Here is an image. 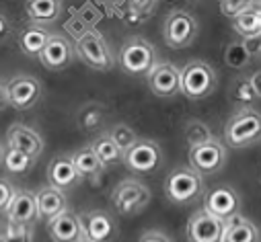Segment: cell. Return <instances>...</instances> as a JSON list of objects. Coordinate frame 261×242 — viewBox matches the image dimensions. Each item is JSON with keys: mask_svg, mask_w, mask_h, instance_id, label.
I'll return each instance as SVG.
<instances>
[{"mask_svg": "<svg viewBox=\"0 0 261 242\" xmlns=\"http://www.w3.org/2000/svg\"><path fill=\"white\" fill-rule=\"evenodd\" d=\"M218 88L216 70L204 59H189L179 70V93L189 101L208 99Z\"/></svg>", "mask_w": 261, "mask_h": 242, "instance_id": "cell-1", "label": "cell"}, {"mask_svg": "<svg viewBox=\"0 0 261 242\" xmlns=\"http://www.w3.org/2000/svg\"><path fill=\"white\" fill-rule=\"evenodd\" d=\"M224 142L234 148H251L261 142V113L253 107L237 109L224 126Z\"/></svg>", "mask_w": 261, "mask_h": 242, "instance_id": "cell-2", "label": "cell"}, {"mask_svg": "<svg viewBox=\"0 0 261 242\" xmlns=\"http://www.w3.org/2000/svg\"><path fill=\"white\" fill-rule=\"evenodd\" d=\"M165 195L175 205H193L206 195L204 178L189 166L173 168L165 178Z\"/></svg>", "mask_w": 261, "mask_h": 242, "instance_id": "cell-3", "label": "cell"}, {"mask_svg": "<svg viewBox=\"0 0 261 242\" xmlns=\"http://www.w3.org/2000/svg\"><path fill=\"white\" fill-rule=\"evenodd\" d=\"M115 62L129 76H146L156 64V49L148 39L140 35L127 37L119 47Z\"/></svg>", "mask_w": 261, "mask_h": 242, "instance_id": "cell-4", "label": "cell"}, {"mask_svg": "<svg viewBox=\"0 0 261 242\" xmlns=\"http://www.w3.org/2000/svg\"><path fill=\"white\" fill-rule=\"evenodd\" d=\"M74 53L83 64L97 72H107L115 66V55L105 41V37L97 29L85 31L76 41H74Z\"/></svg>", "mask_w": 261, "mask_h": 242, "instance_id": "cell-5", "label": "cell"}, {"mask_svg": "<svg viewBox=\"0 0 261 242\" xmlns=\"http://www.w3.org/2000/svg\"><path fill=\"white\" fill-rule=\"evenodd\" d=\"M200 33V25L195 17L185 9H173L163 23V39L171 49L189 47Z\"/></svg>", "mask_w": 261, "mask_h": 242, "instance_id": "cell-6", "label": "cell"}, {"mask_svg": "<svg viewBox=\"0 0 261 242\" xmlns=\"http://www.w3.org/2000/svg\"><path fill=\"white\" fill-rule=\"evenodd\" d=\"M152 193L138 178H123L111 191V203L121 216H136L150 203Z\"/></svg>", "mask_w": 261, "mask_h": 242, "instance_id": "cell-7", "label": "cell"}, {"mask_svg": "<svg viewBox=\"0 0 261 242\" xmlns=\"http://www.w3.org/2000/svg\"><path fill=\"white\" fill-rule=\"evenodd\" d=\"M121 162L134 174H152L163 164V150L154 140L138 138L132 148H127L123 152Z\"/></svg>", "mask_w": 261, "mask_h": 242, "instance_id": "cell-8", "label": "cell"}, {"mask_svg": "<svg viewBox=\"0 0 261 242\" xmlns=\"http://www.w3.org/2000/svg\"><path fill=\"white\" fill-rule=\"evenodd\" d=\"M226 160H228V152L224 144H220L216 138L195 148H189V168L198 172L200 176H212L220 172Z\"/></svg>", "mask_w": 261, "mask_h": 242, "instance_id": "cell-9", "label": "cell"}, {"mask_svg": "<svg viewBox=\"0 0 261 242\" xmlns=\"http://www.w3.org/2000/svg\"><path fill=\"white\" fill-rule=\"evenodd\" d=\"M7 101L13 109L17 111H29L31 107H35L41 99L43 86L39 82V78H35L33 74H15L7 84Z\"/></svg>", "mask_w": 261, "mask_h": 242, "instance_id": "cell-10", "label": "cell"}, {"mask_svg": "<svg viewBox=\"0 0 261 242\" xmlns=\"http://www.w3.org/2000/svg\"><path fill=\"white\" fill-rule=\"evenodd\" d=\"M74 43L62 33H51L43 51L39 53V62L45 70H51V72H62L66 70L72 62H74Z\"/></svg>", "mask_w": 261, "mask_h": 242, "instance_id": "cell-11", "label": "cell"}, {"mask_svg": "<svg viewBox=\"0 0 261 242\" xmlns=\"http://www.w3.org/2000/svg\"><path fill=\"white\" fill-rule=\"evenodd\" d=\"M239 209H241V195L237 189L228 185H218L204 195V211L220 222H226L232 216L241 214Z\"/></svg>", "mask_w": 261, "mask_h": 242, "instance_id": "cell-12", "label": "cell"}, {"mask_svg": "<svg viewBox=\"0 0 261 242\" xmlns=\"http://www.w3.org/2000/svg\"><path fill=\"white\" fill-rule=\"evenodd\" d=\"M224 222L212 218L204 209H198L187 222L185 236L187 242H222Z\"/></svg>", "mask_w": 261, "mask_h": 242, "instance_id": "cell-13", "label": "cell"}, {"mask_svg": "<svg viewBox=\"0 0 261 242\" xmlns=\"http://www.w3.org/2000/svg\"><path fill=\"white\" fill-rule=\"evenodd\" d=\"M81 174L74 168L72 156L70 154H58L51 158L49 166H47V185L60 189L62 193H66L74 187H79L81 183Z\"/></svg>", "mask_w": 261, "mask_h": 242, "instance_id": "cell-14", "label": "cell"}, {"mask_svg": "<svg viewBox=\"0 0 261 242\" xmlns=\"http://www.w3.org/2000/svg\"><path fill=\"white\" fill-rule=\"evenodd\" d=\"M7 148L19 150L35 162L43 152V138L25 124H11L7 130Z\"/></svg>", "mask_w": 261, "mask_h": 242, "instance_id": "cell-15", "label": "cell"}, {"mask_svg": "<svg viewBox=\"0 0 261 242\" xmlns=\"http://www.w3.org/2000/svg\"><path fill=\"white\" fill-rule=\"evenodd\" d=\"M148 86L156 97H175L179 95V68L171 62H156L154 68L146 74Z\"/></svg>", "mask_w": 261, "mask_h": 242, "instance_id": "cell-16", "label": "cell"}, {"mask_svg": "<svg viewBox=\"0 0 261 242\" xmlns=\"http://www.w3.org/2000/svg\"><path fill=\"white\" fill-rule=\"evenodd\" d=\"M81 224H83L85 238H89L93 242H109L117 234L115 220L103 209H91V211L83 214Z\"/></svg>", "mask_w": 261, "mask_h": 242, "instance_id": "cell-17", "label": "cell"}, {"mask_svg": "<svg viewBox=\"0 0 261 242\" xmlns=\"http://www.w3.org/2000/svg\"><path fill=\"white\" fill-rule=\"evenodd\" d=\"M7 220L11 224H21V226H33L37 216V201H35V191L29 189H17L9 207L5 209Z\"/></svg>", "mask_w": 261, "mask_h": 242, "instance_id": "cell-18", "label": "cell"}, {"mask_svg": "<svg viewBox=\"0 0 261 242\" xmlns=\"http://www.w3.org/2000/svg\"><path fill=\"white\" fill-rule=\"evenodd\" d=\"M47 234L54 242H79L81 238H85L81 216L66 209L47 222Z\"/></svg>", "mask_w": 261, "mask_h": 242, "instance_id": "cell-19", "label": "cell"}, {"mask_svg": "<svg viewBox=\"0 0 261 242\" xmlns=\"http://www.w3.org/2000/svg\"><path fill=\"white\" fill-rule=\"evenodd\" d=\"M35 201H37V216L45 222L54 220L56 216L64 214L68 209V197L60 189L51 185H43L35 191Z\"/></svg>", "mask_w": 261, "mask_h": 242, "instance_id": "cell-20", "label": "cell"}, {"mask_svg": "<svg viewBox=\"0 0 261 242\" xmlns=\"http://www.w3.org/2000/svg\"><path fill=\"white\" fill-rule=\"evenodd\" d=\"M222 242H261V230L255 222L237 214L224 222Z\"/></svg>", "mask_w": 261, "mask_h": 242, "instance_id": "cell-21", "label": "cell"}, {"mask_svg": "<svg viewBox=\"0 0 261 242\" xmlns=\"http://www.w3.org/2000/svg\"><path fill=\"white\" fill-rule=\"evenodd\" d=\"M62 11L64 3H60V0H31V3H25V15L29 23L45 29L62 17Z\"/></svg>", "mask_w": 261, "mask_h": 242, "instance_id": "cell-22", "label": "cell"}, {"mask_svg": "<svg viewBox=\"0 0 261 242\" xmlns=\"http://www.w3.org/2000/svg\"><path fill=\"white\" fill-rule=\"evenodd\" d=\"M70 156H72L74 168L79 170L81 178H89L91 183H99V178H101L103 172H105V166H103V162L97 158V154L91 150V146H85V148L72 152Z\"/></svg>", "mask_w": 261, "mask_h": 242, "instance_id": "cell-23", "label": "cell"}, {"mask_svg": "<svg viewBox=\"0 0 261 242\" xmlns=\"http://www.w3.org/2000/svg\"><path fill=\"white\" fill-rule=\"evenodd\" d=\"M49 31L45 27L39 25H27L21 33H19V49L27 55V57H39V53L43 51L47 39H49Z\"/></svg>", "mask_w": 261, "mask_h": 242, "instance_id": "cell-24", "label": "cell"}, {"mask_svg": "<svg viewBox=\"0 0 261 242\" xmlns=\"http://www.w3.org/2000/svg\"><path fill=\"white\" fill-rule=\"evenodd\" d=\"M105 121V105L97 101L85 103L76 113V124L83 132H97Z\"/></svg>", "mask_w": 261, "mask_h": 242, "instance_id": "cell-25", "label": "cell"}, {"mask_svg": "<svg viewBox=\"0 0 261 242\" xmlns=\"http://www.w3.org/2000/svg\"><path fill=\"white\" fill-rule=\"evenodd\" d=\"M232 29H234L237 35L243 37V41L253 39V37H261V9H259V3H255V7L249 13L237 17L232 21Z\"/></svg>", "mask_w": 261, "mask_h": 242, "instance_id": "cell-26", "label": "cell"}, {"mask_svg": "<svg viewBox=\"0 0 261 242\" xmlns=\"http://www.w3.org/2000/svg\"><path fill=\"white\" fill-rule=\"evenodd\" d=\"M113 7L123 11V13H119V17L129 25L146 23L154 15V9H156L154 3H121V5H113Z\"/></svg>", "mask_w": 261, "mask_h": 242, "instance_id": "cell-27", "label": "cell"}, {"mask_svg": "<svg viewBox=\"0 0 261 242\" xmlns=\"http://www.w3.org/2000/svg\"><path fill=\"white\" fill-rule=\"evenodd\" d=\"M91 150L97 154V158L103 162V166H109V164H119L123 160V152L115 146V142L107 136V134H101L93 140L91 144Z\"/></svg>", "mask_w": 261, "mask_h": 242, "instance_id": "cell-28", "label": "cell"}, {"mask_svg": "<svg viewBox=\"0 0 261 242\" xmlns=\"http://www.w3.org/2000/svg\"><path fill=\"white\" fill-rule=\"evenodd\" d=\"M183 138H185L189 148H195L200 144H206V142L214 140L210 126L204 124V121H200V119H189L187 121L185 128H183Z\"/></svg>", "mask_w": 261, "mask_h": 242, "instance_id": "cell-29", "label": "cell"}, {"mask_svg": "<svg viewBox=\"0 0 261 242\" xmlns=\"http://www.w3.org/2000/svg\"><path fill=\"white\" fill-rule=\"evenodd\" d=\"M0 162L5 164L9 174H17V176L27 174L31 170V166H33V160L27 154H23L19 150H13V148H7L3 152V160H0Z\"/></svg>", "mask_w": 261, "mask_h": 242, "instance_id": "cell-30", "label": "cell"}, {"mask_svg": "<svg viewBox=\"0 0 261 242\" xmlns=\"http://www.w3.org/2000/svg\"><path fill=\"white\" fill-rule=\"evenodd\" d=\"M253 62V57L247 53L243 41H232L224 49V64L232 70H247Z\"/></svg>", "mask_w": 261, "mask_h": 242, "instance_id": "cell-31", "label": "cell"}, {"mask_svg": "<svg viewBox=\"0 0 261 242\" xmlns=\"http://www.w3.org/2000/svg\"><path fill=\"white\" fill-rule=\"evenodd\" d=\"M230 99H232L234 103H239L241 109L251 107V105L257 101L249 76H241V78H237V80L230 82Z\"/></svg>", "mask_w": 261, "mask_h": 242, "instance_id": "cell-32", "label": "cell"}, {"mask_svg": "<svg viewBox=\"0 0 261 242\" xmlns=\"http://www.w3.org/2000/svg\"><path fill=\"white\" fill-rule=\"evenodd\" d=\"M107 136L115 142V146H117L121 152H125L127 148H132V146L136 144V140H138V134L134 132V128H129L127 124H115V126L109 130Z\"/></svg>", "mask_w": 261, "mask_h": 242, "instance_id": "cell-33", "label": "cell"}, {"mask_svg": "<svg viewBox=\"0 0 261 242\" xmlns=\"http://www.w3.org/2000/svg\"><path fill=\"white\" fill-rule=\"evenodd\" d=\"M0 242H33V226L21 224H7V228L0 232Z\"/></svg>", "mask_w": 261, "mask_h": 242, "instance_id": "cell-34", "label": "cell"}, {"mask_svg": "<svg viewBox=\"0 0 261 242\" xmlns=\"http://www.w3.org/2000/svg\"><path fill=\"white\" fill-rule=\"evenodd\" d=\"M253 7H255V3H228V0L220 3V11H222V15L228 17V19H232V21H234L237 17L249 13Z\"/></svg>", "mask_w": 261, "mask_h": 242, "instance_id": "cell-35", "label": "cell"}, {"mask_svg": "<svg viewBox=\"0 0 261 242\" xmlns=\"http://www.w3.org/2000/svg\"><path fill=\"white\" fill-rule=\"evenodd\" d=\"M15 191H17V189L13 187L11 180L0 178V211H5V209L9 207V203H11L13 195H15Z\"/></svg>", "mask_w": 261, "mask_h": 242, "instance_id": "cell-36", "label": "cell"}, {"mask_svg": "<svg viewBox=\"0 0 261 242\" xmlns=\"http://www.w3.org/2000/svg\"><path fill=\"white\" fill-rule=\"evenodd\" d=\"M13 21L5 15V13H0V45H5L9 39H11V35H13Z\"/></svg>", "mask_w": 261, "mask_h": 242, "instance_id": "cell-37", "label": "cell"}, {"mask_svg": "<svg viewBox=\"0 0 261 242\" xmlns=\"http://www.w3.org/2000/svg\"><path fill=\"white\" fill-rule=\"evenodd\" d=\"M138 242H173V240L165 232H161V230H148V232H144L140 236Z\"/></svg>", "mask_w": 261, "mask_h": 242, "instance_id": "cell-38", "label": "cell"}, {"mask_svg": "<svg viewBox=\"0 0 261 242\" xmlns=\"http://www.w3.org/2000/svg\"><path fill=\"white\" fill-rule=\"evenodd\" d=\"M249 80H251V86H253L255 97L261 99V70H257L253 76H249Z\"/></svg>", "mask_w": 261, "mask_h": 242, "instance_id": "cell-39", "label": "cell"}, {"mask_svg": "<svg viewBox=\"0 0 261 242\" xmlns=\"http://www.w3.org/2000/svg\"><path fill=\"white\" fill-rule=\"evenodd\" d=\"M7 105H9V101H7V88H5V82H0V111H3Z\"/></svg>", "mask_w": 261, "mask_h": 242, "instance_id": "cell-40", "label": "cell"}, {"mask_svg": "<svg viewBox=\"0 0 261 242\" xmlns=\"http://www.w3.org/2000/svg\"><path fill=\"white\" fill-rule=\"evenodd\" d=\"M3 152H5V150H3V144H0V160H3Z\"/></svg>", "mask_w": 261, "mask_h": 242, "instance_id": "cell-41", "label": "cell"}, {"mask_svg": "<svg viewBox=\"0 0 261 242\" xmlns=\"http://www.w3.org/2000/svg\"><path fill=\"white\" fill-rule=\"evenodd\" d=\"M79 242H93V240H89V238H81Z\"/></svg>", "mask_w": 261, "mask_h": 242, "instance_id": "cell-42", "label": "cell"}, {"mask_svg": "<svg viewBox=\"0 0 261 242\" xmlns=\"http://www.w3.org/2000/svg\"><path fill=\"white\" fill-rule=\"evenodd\" d=\"M259 185H261V170H259Z\"/></svg>", "mask_w": 261, "mask_h": 242, "instance_id": "cell-43", "label": "cell"}, {"mask_svg": "<svg viewBox=\"0 0 261 242\" xmlns=\"http://www.w3.org/2000/svg\"><path fill=\"white\" fill-rule=\"evenodd\" d=\"M259 9H261V3H259Z\"/></svg>", "mask_w": 261, "mask_h": 242, "instance_id": "cell-44", "label": "cell"}, {"mask_svg": "<svg viewBox=\"0 0 261 242\" xmlns=\"http://www.w3.org/2000/svg\"><path fill=\"white\" fill-rule=\"evenodd\" d=\"M259 57H261V51H259Z\"/></svg>", "mask_w": 261, "mask_h": 242, "instance_id": "cell-45", "label": "cell"}]
</instances>
